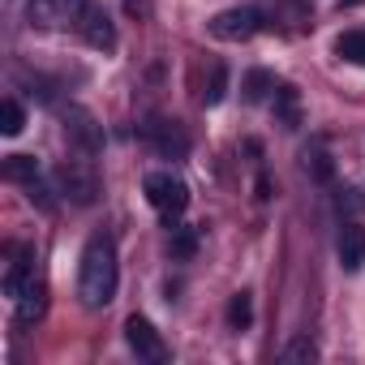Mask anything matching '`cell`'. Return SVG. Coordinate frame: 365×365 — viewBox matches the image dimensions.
Listing matches in <instances>:
<instances>
[{
  "mask_svg": "<svg viewBox=\"0 0 365 365\" xmlns=\"http://www.w3.org/2000/svg\"><path fill=\"white\" fill-rule=\"evenodd\" d=\"M61 125H65V138H69L73 150H82V155H99V150H103V125L95 120L91 108L65 103V108H61Z\"/></svg>",
  "mask_w": 365,
  "mask_h": 365,
  "instance_id": "cell-6",
  "label": "cell"
},
{
  "mask_svg": "<svg viewBox=\"0 0 365 365\" xmlns=\"http://www.w3.org/2000/svg\"><path fill=\"white\" fill-rule=\"evenodd\" d=\"M262 26H267L262 9H254V5H232V9H220V14L207 22V35L220 39V43H245V39H254Z\"/></svg>",
  "mask_w": 365,
  "mask_h": 365,
  "instance_id": "cell-5",
  "label": "cell"
},
{
  "mask_svg": "<svg viewBox=\"0 0 365 365\" xmlns=\"http://www.w3.org/2000/svg\"><path fill=\"white\" fill-rule=\"evenodd\" d=\"M279 361H284V365H314V361H318V344H314L309 335H297V339L284 344Z\"/></svg>",
  "mask_w": 365,
  "mask_h": 365,
  "instance_id": "cell-19",
  "label": "cell"
},
{
  "mask_svg": "<svg viewBox=\"0 0 365 365\" xmlns=\"http://www.w3.org/2000/svg\"><path fill=\"white\" fill-rule=\"evenodd\" d=\"M9 271H5V297L18 301L31 284H35V250L31 245H9Z\"/></svg>",
  "mask_w": 365,
  "mask_h": 365,
  "instance_id": "cell-9",
  "label": "cell"
},
{
  "mask_svg": "<svg viewBox=\"0 0 365 365\" xmlns=\"http://www.w3.org/2000/svg\"><path fill=\"white\" fill-rule=\"evenodd\" d=\"M254 190H258V194H254L258 202H271V176H267V172H258V180H254Z\"/></svg>",
  "mask_w": 365,
  "mask_h": 365,
  "instance_id": "cell-26",
  "label": "cell"
},
{
  "mask_svg": "<svg viewBox=\"0 0 365 365\" xmlns=\"http://www.w3.org/2000/svg\"><path fill=\"white\" fill-rule=\"evenodd\" d=\"M301 168L318 180V185H327V180L335 176V159H331V150H327V142H322V138H318L314 146H305V150H301Z\"/></svg>",
  "mask_w": 365,
  "mask_h": 365,
  "instance_id": "cell-12",
  "label": "cell"
},
{
  "mask_svg": "<svg viewBox=\"0 0 365 365\" xmlns=\"http://www.w3.org/2000/svg\"><path fill=\"white\" fill-rule=\"evenodd\" d=\"M26 18L31 26H61V0H26Z\"/></svg>",
  "mask_w": 365,
  "mask_h": 365,
  "instance_id": "cell-21",
  "label": "cell"
},
{
  "mask_svg": "<svg viewBox=\"0 0 365 365\" xmlns=\"http://www.w3.org/2000/svg\"><path fill=\"white\" fill-rule=\"evenodd\" d=\"M335 56L348 65H365V31H344L335 39Z\"/></svg>",
  "mask_w": 365,
  "mask_h": 365,
  "instance_id": "cell-20",
  "label": "cell"
},
{
  "mask_svg": "<svg viewBox=\"0 0 365 365\" xmlns=\"http://www.w3.org/2000/svg\"><path fill=\"white\" fill-rule=\"evenodd\" d=\"M125 344L138 352V361H168V344H163V335L150 327V318H142V314H129L125 318Z\"/></svg>",
  "mask_w": 365,
  "mask_h": 365,
  "instance_id": "cell-7",
  "label": "cell"
},
{
  "mask_svg": "<svg viewBox=\"0 0 365 365\" xmlns=\"http://www.w3.org/2000/svg\"><path fill=\"white\" fill-rule=\"evenodd\" d=\"M78 31H82V39H86L95 52H103V56L116 52V43H120V39H116V22L108 18L103 5H86V14L78 18Z\"/></svg>",
  "mask_w": 365,
  "mask_h": 365,
  "instance_id": "cell-8",
  "label": "cell"
},
{
  "mask_svg": "<svg viewBox=\"0 0 365 365\" xmlns=\"http://www.w3.org/2000/svg\"><path fill=\"white\" fill-rule=\"evenodd\" d=\"M116 288H120L116 245L108 232H95L82 250V262H78V301L86 309H108L116 301Z\"/></svg>",
  "mask_w": 365,
  "mask_h": 365,
  "instance_id": "cell-1",
  "label": "cell"
},
{
  "mask_svg": "<svg viewBox=\"0 0 365 365\" xmlns=\"http://www.w3.org/2000/svg\"><path fill=\"white\" fill-rule=\"evenodd\" d=\"M43 309H48V288L43 284H31L22 297H18V327H31V322H39L43 318Z\"/></svg>",
  "mask_w": 365,
  "mask_h": 365,
  "instance_id": "cell-14",
  "label": "cell"
},
{
  "mask_svg": "<svg viewBox=\"0 0 365 365\" xmlns=\"http://www.w3.org/2000/svg\"><path fill=\"white\" fill-rule=\"evenodd\" d=\"M43 168L35 155H9L5 159V180H14V185H31V180H39Z\"/></svg>",
  "mask_w": 365,
  "mask_h": 365,
  "instance_id": "cell-17",
  "label": "cell"
},
{
  "mask_svg": "<svg viewBox=\"0 0 365 365\" xmlns=\"http://www.w3.org/2000/svg\"><path fill=\"white\" fill-rule=\"evenodd\" d=\"M228 327L232 331H250L254 327V297L250 292H232L228 297Z\"/></svg>",
  "mask_w": 365,
  "mask_h": 365,
  "instance_id": "cell-18",
  "label": "cell"
},
{
  "mask_svg": "<svg viewBox=\"0 0 365 365\" xmlns=\"http://www.w3.org/2000/svg\"><path fill=\"white\" fill-rule=\"evenodd\" d=\"M224 99H228V65L215 61V65H211V82H207V91H202V103H207V108H220Z\"/></svg>",
  "mask_w": 365,
  "mask_h": 365,
  "instance_id": "cell-23",
  "label": "cell"
},
{
  "mask_svg": "<svg viewBox=\"0 0 365 365\" xmlns=\"http://www.w3.org/2000/svg\"><path fill=\"white\" fill-rule=\"evenodd\" d=\"M14 82H18V86H22V91H26L35 103H56V91H61V86H56L48 73H31V69H18V73H14Z\"/></svg>",
  "mask_w": 365,
  "mask_h": 365,
  "instance_id": "cell-13",
  "label": "cell"
},
{
  "mask_svg": "<svg viewBox=\"0 0 365 365\" xmlns=\"http://www.w3.org/2000/svg\"><path fill=\"white\" fill-rule=\"evenodd\" d=\"M271 108H275V125H279V129H288V133L301 129V120H305V116H301V91H297L292 82H279V86H275Z\"/></svg>",
  "mask_w": 365,
  "mask_h": 365,
  "instance_id": "cell-11",
  "label": "cell"
},
{
  "mask_svg": "<svg viewBox=\"0 0 365 365\" xmlns=\"http://www.w3.org/2000/svg\"><path fill=\"white\" fill-rule=\"evenodd\" d=\"M198 241H202V232H198V228H190V224H176V228H172V241H168V254H172V262H190V258L198 254Z\"/></svg>",
  "mask_w": 365,
  "mask_h": 365,
  "instance_id": "cell-16",
  "label": "cell"
},
{
  "mask_svg": "<svg viewBox=\"0 0 365 365\" xmlns=\"http://www.w3.org/2000/svg\"><path fill=\"white\" fill-rule=\"evenodd\" d=\"M120 5H125V18H133V22H146L155 14V0H120Z\"/></svg>",
  "mask_w": 365,
  "mask_h": 365,
  "instance_id": "cell-24",
  "label": "cell"
},
{
  "mask_svg": "<svg viewBox=\"0 0 365 365\" xmlns=\"http://www.w3.org/2000/svg\"><path fill=\"white\" fill-rule=\"evenodd\" d=\"M142 194H146V202L159 211L163 228H176L180 215H185V207H190V185H185L180 176H172V172H146Z\"/></svg>",
  "mask_w": 365,
  "mask_h": 365,
  "instance_id": "cell-3",
  "label": "cell"
},
{
  "mask_svg": "<svg viewBox=\"0 0 365 365\" xmlns=\"http://www.w3.org/2000/svg\"><path fill=\"white\" fill-rule=\"evenodd\" d=\"M297 5H305V0H297Z\"/></svg>",
  "mask_w": 365,
  "mask_h": 365,
  "instance_id": "cell-28",
  "label": "cell"
},
{
  "mask_svg": "<svg viewBox=\"0 0 365 365\" xmlns=\"http://www.w3.org/2000/svg\"><path fill=\"white\" fill-rule=\"evenodd\" d=\"M275 73L271 69H250L245 73V82H241V95H245V103H267L271 95H275Z\"/></svg>",
  "mask_w": 365,
  "mask_h": 365,
  "instance_id": "cell-15",
  "label": "cell"
},
{
  "mask_svg": "<svg viewBox=\"0 0 365 365\" xmlns=\"http://www.w3.org/2000/svg\"><path fill=\"white\" fill-rule=\"evenodd\" d=\"M86 5H91V0H61V18L65 22H78L86 14Z\"/></svg>",
  "mask_w": 365,
  "mask_h": 365,
  "instance_id": "cell-25",
  "label": "cell"
},
{
  "mask_svg": "<svg viewBox=\"0 0 365 365\" xmlns=\"http://www.w3.org/2000/svg\"><path fill=\"white\" fill-rule=\"evenodd\" d=\"M52 180H56V194L69 198L73 207H95L99 194H103V180H99V168L91 163V155H82V159H61L56 172H52Z\"/></svg>",
  "mask_w": 365,
  "mask_h": 365,
  "instance_id": "cell-2",
  "label": "cell"
},
{
  "mask_svg": "<svg viewBox=\"0 0 365 365\" xmlns=\"http://www.w3.org/2000/svg\"><path fill=\"white\" fill-rule=\"evenodd\" d=\"M339 5H361V0H339Z\"/></svg>",
  "mask_w": 365,
  "mask_h": 365,
  "instance_id": "cell-27",
  "label": "cell"
},
{
  "mask_svg": "<svg viewBox=\"0 0 365 365\" xmlns=\"http://www.w3.org/2000/svg\"><path fill=\"white\" fill-rule=\"evenodd\" d=\"M26 129V108L9 95L5 103H0V133H5V138H18Z\"/></svg>",
  "mask_w": 365,
  "mask_h": 365,
  "instance_id": "cell-22",
  "label": "cell"
},
{
  "mask_svg": "<svg viewBox=\"0 0 365 365\" xmlns=\"http://www.w3.org/2000/svg\"><path fill=\"white\" fill-rule=\"evenodd\" d=\"M138 138L159 155V159H172V163H180L190 155V133H185V125L180 120H168V116H146L142 125H138Z\"/></svg>",
  "mask_w": 365,
  "mask_h": 365,
  "instance_id": "cell-4",
  "label": "cell"
},
{
  "mask_svg": "<svg viewBox=\"0 0 365 365\" xmlns=\"http://www.w3.org/2000/svg\"><path fill=\"white\" fill-rule=\"evenodd\" d=\"M335 254H339V267H344L348 275H356V271L365 267V228H361L356 220H344V228H339V237H335Z\"/></svg>",
  "mask_w": 365,
  "mask_h": 365,
  "instance_id": "cell-10",
  "label": "cell"
}]
</instances>
